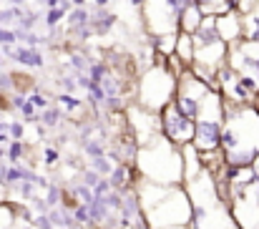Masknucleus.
<instances>
[{"label":"nucleus","instance_id":"f257e3e1","mask_svg":"<svg viewBox=\"0 0 259 229\" xmlns=\"http://www.w3.org/2000/svg\"><path fill=\"white\" fill-rule=\"evenodd\" d=\"M179 88V76H174L166 68V63L149 68L141 78V91H139V101L146 111H161L169 101H174Z\"/></svg>","mask_w":259,"mask_h":229},{"label":"nucleus","instance_id":"f03ea898","mask_svg":"<svg viewBox=\"0 0 259 229\" xmlns=\"http://www.w3.org/2000/svg\"><path fill=\"white\" fill-rule=\"evenodd\" d=\"M144 25L149 35H166L181 30V13L169 0H144Z\"/></svg>","mask_w":259,"mask_h":229},{"label":"nucleus","instance_id":"7ed1b4c3","mask_svg":"<svg viewBox=\"0 0 259 229\" xmlns=\"http://www.w3.org/2000/svg\"><path fill=\"white\" fill-rule=\"evenodd\" d=\"M159 119H161V134L176 144V146H186L194 141V134H196V121L189 119L186 113H181V108L176 106V101H169L161 111H159Z\"/></svg>","mask_w":259,"mask_h":229},{"label":"nucleus","instance_id":"20e7f679","mask_svg":"<svg viewBox=\"0 0 259 229\" xmlns=\"http://www.w3.org/2000/svg\"><path fill=\"white\" fill-rule=\"evenodd\" d=\"M222 131H224V119L214 116H199L196 119V134H194V146L199 154H211L222 149Z\"/></svg>","mask_w":259,"mask_h":229},{"label":"nucleus","instance_id":"39448f33","mask_svg":"<svg viewBox=\"0 0 259 229\" xmlns=\"http://www.w3.org/2000/svg\"><path fill=\"white\" fill-rule=\"evenodd\" d=\"M217 30L224 43L234 46L244 38V15L239 10H229L224 15H217Z\"/></svg>","mask_w":259,"mask_h":229},{"label":"nucleus","instance_id":"423d86ee","mask_svg":"<svg viewBox=\"0 0 259 229\" xmlns=\"http://www.w3.org/2000/svg\"><path fill=\"white\" fill-rule=\"evenodd\" d=\"M8 61H13V63H20V66H25V68H43L46 66V58H43V53L38 51V48H33V46H15V51H13V56L8 58Z\"/></svg>","mask_w":259,"mask_h":229},{"label":"nucleus","instance_id":"0eeeda50","mask_svg":"<svg viewBox=\"0 0 259 229\" xmlns=\"http://www.w3.org/2000/svg\"><path fill=\"white\" fill-rule=\"evenodd\" d=\"M176 56L191 68L194 58H196V46H194V35L186 30H179V41H176Z\"/></svg>","mask_w":259,"mask_h":229},{"label":"nucleus","instance_id":"6e6552de","mask_svg":"<svg viewBox=\"0 0 259 229\" xmlns=\"http://www.w3.org/2000/svg\"><path fill=\"white\" fill-rule=\"evenodd\" d=\"M116 25V13L106 10V8H96V13L91 15V28L96 35H106L111 28Z\"/></svg>","mask_w":259,"mask_h":229},{"label":"nucleus","instance_id":"1a4fd4ad","mask_svg":"<svg viewBox=\"0 0 259 229\" xmlns=\"http://www.w3.org/2000/svg\"><path fill=\"white\" fill-rule=\"evenodd\" d=\"M204 10H201V5L199 3H194V5H189L184 13H181V30H186V33H196L199 30V25L204 23Z\"/></svg>","mask_w":259,"mask_h":229},{"label":"nucleus","instance_id":"9d476101","mask_svg":"<svg viewBox=\"0 0 259 229\" xmlns=\"http://www.w3.org/2000/svg\"><path fill=\"white\" fill-rule=\"evenodd\" d=\"M81 149H83L88 161H93L98 156H106V136L103 134H98V136H83L81 139Z\"/></svg>","mask_w":259,"mask_h":229},{"label":"nucleus","instance_id":"9b49d317","mask_svg":"<svg viewBox=\"0 0 259 229\" xmlns=\"http://www.w3.org/2000/svg\"><path fill=\"white\" fill-rule=\"evenodd\" d=\"M204 10V15H224L229 10L239 8V0H196Z\"/></svg>","mask_w":259,"mask_h":229},{"label":"nucleus","instance_id":"f8f14e48","mask_svg":"<svg viewBox=\"0 0 259 229\" xmlns=\"http://www.w3.org/2000/svg\"><path fill=\"white\" fill-rule=\"evenodd\" d=\"M174 101H176V106L181 108V113H186V116L194 119V121L199 119V113H201V101H199V98L186 96V93H176Z\"/></svg>","mask_w":259,"mask_h":229},{"label":"nucleus","instance_id":"ddd939ff","mask_svg":"<svg viewBox=\"0 0 259 229\" xmlns=\"http://www.w3.org/2000/svg\"><path fill=\"white\" fill-rule=\"evenodd\" d=\"M131 174H134L131 164H116V169L111 171V176H108V179L113 181V186H116V189H126V186H134V181H136Z\"/></svg>","mask_w":259,"mask_h":229},{"label":"nucleus","instance_id":"4468645a","mask_svg":"<svg viewBox=\"0 0 259 229\" xmlns=\"http://www.w3.org/2000/svg\"><path fill=\"white\" fill-rule=\"evenodd\" d=\"M91 10H88L86 5L83 8H73L68 15H66V23H68V28L71 30H78V28H86V25H91Z\"/></svg>","mask_w":259,"mask_h":229},{"label":"nucleus","instance_id":"2eb2a0df","mask_svg":"<svg viewBox=\"0 0 259 229\" xmlns=\"http://www.w3.org/2000/svg\"><path fill=\"white\" fill-rule=\"evenodd\" d=\"M63 116H66V108H61V106H48L46 111H40V126H46V129H56L61 121H63Z\"/></svg>","mask_w":259,"mask_h":229},{"label":"nucleus","instance_id":"dca6fc26","mask_svg":"<svg viewBox=\"0 0 259 229\" xmlns=\"http://www.w3.org/2000/svg\"><path fill=\"white\" fill-rule=\"evenodd\" d=\"M91 58H88V53L83 51H73L71 56H68V68H73L76 73H88V68H91Z\"/></svg>","mask_w":259,"mask_h":229},{"label":"nucleus","instance_id":"f3484780","mask_svg":"<svg viewBox=\"0 0 259 229\" xmlns=\"http://www.w3.org/2000/svg\"><path fill=\"white\" fill-rule=\"evenodd\" d=\"M56 103H58L61 108H66V113H68V111H78V108L83 106V101H81V98H76V96H73V93H68V91L58 93V96H56Z\"/></svg>","mask_w":259,"mask_h":229},{"label":"nucleus","instance_id":"a211bd4d","mask_svg":"<svg viewBox=\"0 0 259 229\" xmlns=\"http://www.w3.org/2000/svg\"><path fill=\"white\" fill-rule=\"evenodd\" d=\"M28 154V146H25V141H18V139H13L10 144H8V161L10 164H18V161H23V156Z\"/></svg>","mask_w":259,"mask_h":229},{"label":"nucleus","instance_id":"6ab92c4d","mask_svg":"<svg viewBox=\"0 0 259 229\" xmlns=\"http://www.w3.org/2000/svg\"><path fill=\"white\" fill-rule=\"evenodd\" d=\"M91 169H96L101 176H111V171L116 169V161L111 156H98V159L91 161Z\"/></svg>","mask_w":259,"mask_h":229},{"label":"nucleus","instance_id":"aec40b11","mask_svg":"<svg viewBox=\"0 0 259 229\" xmlns=\"http://www.w3.org/2000/svg\"><path fill=\"white\" fill-rule=\"evenodd\" d=\"M38 111H40V108H38V106H35V103L28 98L18 113H20V119H23L25 124H35V121H40V113H38Z\"/></svg>","mask_w":259,"mask_h":229},{"label":"nucleus","instance_id":"412c9836","mask_svg":"<svg viewBox=\"0 0 259 229\" xmlns=\"http://www.w3.org/2000/svg\"><path fill=\"white\" fill-rule=\"evenodd\" d=\"M68 13H71V10H66L63 5H58V8H48V10H46V25H48V28H56Z\"/></svg>","mask_w":259,"mask_h":229},{"label":"nucleus","instance_id":"4be33fe9","mask_svg":"<svg viewBox=\"0 0 259 229\" xmlns=\"http://www.w3.org/2000/svg\"><path fill=\"white\" fill-rule=\"evenodd\" d=\"M46 202L51 204V209L53 207H61V202H63V186H58V184H48L46 186Z\"/></svg>","mask_w":259,"mask_h":229},{"label":"nucleus","instance_id":"5701e85b","mask_svg":"<svg viewBox=\"0 0 259 229\" xmlns=\"http://www.w3.org/2000/svg\"><path fill=\"white\" fill-rule=\"evenodd\" d=\"M108 73H111V71H108V66H106L103 61H93V63H91V68H88V76L93 78L96 83H101Z\"/></svg>","mask_w":259,"mask_h":229},{"label":"nucleus","instance_id":"b1692460","mask_svg":"<svg viewBox=\"0 0 259 229\" xmlns=\"http://www.w3.org/2000/svg\"><path fill=\"white\" fill-rule=\"evenodd\" d=\"M38 20H40V15L33 13V10H28V13L20 15V20L15 23V28H20V30H33V25H35Z\"/></svg>","mask_w":259,"mask_h":229},{"label":"nucleus","instance_id":"393cba45","mask_svg":"<svg viewBox=\"0 0 259 229\" xmlns=\"http://www.w3.org/2000/svg\"><path fill=\"white\" fill-rule=\"evenodd\" d=\"M35 186H38V184H33V181H20V184H18V197L28 204V202L35 197Z\"/></svg>","mask_w":259,"mask_h":229},{"label":"nucleus","instance_id":"a878e982","mask_svg":"<svg viewBox=\"0 0 259 229\" xmlns=\"http://www.w3.org/2000/svg\"><path fill=\"white\" fill-rule=\"evenodd\" d=\"M15 43H18V33H15V28L0 25V46H15Z\"/></svg>","mask_w":259,"mask_h":229},{"label":"nucleus","instance_id":"bb28decb","mask_svg":"<svg viewBox=\"0 0 259 229\" xmlns=\"http://www.w3.org/2000/svg\"><path fill=\"white\" fill-rule=\"evenodd\" d=\"M40 161H43L46 166H56V164L61 161V151H58L56 146H46V149H43V156H40Z\"/></svg>","mask_w":259,"mask_h":229},{"label":"nucleus","instance_id":"cd10ccee","mask_svg":"<svg viewBox=\"0 0 259 229\" xmlns=\"http://www.w3.org/2000/svg\"><path fill=\"white\" fill-rule=\"evenodd\" d=\"M101 179H103V176H101V174H98L96 169H91V166L81 171V181H83L86 186H91V189H93V186H96V184H98Z\"/></svg>","mask_w":259,"mask_h":229},{"label":"nucleus","instance_id":"c85d7f7f","mask_svg":"<svg viewBox=\"0 0 259 229\" xmlns=\"http://www.w3.org/2000/svg\"><path fill=\"white\" fill-rule=\"evenodd\" d=\"M28 98H30V101H33V103H35L40 111H46V108L51 106V98H48L43 91H30V93H28Z\"/></svg>","mask_w":259,"mask_h":229},{"label":"nucleus","instance_id":"c756f323","mask_svg":"<svg viewBox=\"0 0 259 229\" xmlns=\"http://www.w3.org/2000/svg\"><path fill=\"white\" fill-rule=\"evenodd\" d=\"M113 189H116V186H113V181H111L108 176H103V179H101V181H98V184L93 186V192H96V197H106V194H111Z\"/></svg>","mask_w":259,"mask_h":229},{"label":"nucleus","instance_id":"7c9ffc66","mask_svg":"<svg viewBox=\"0 0 259 229\" xmlns=\"http://www.w3.org/2000/svg\"><path fill=\"white\" fill-rule=\"evenodd\" d=\"M10 136L18 139V141L25 139V124H23L20 119H13V121H10Z\"/></svg>","mask_w":259,"mask_h":229},{"label":"nucleus","instance_id":"2f4dec72","mask_svg":"<svg viewBox=\"0 0 259 229\" xmlns=\"http://www.w3.org/2000/svg\"><path fill=\"white\" fill-rule=\"evenodd\" d=\"M61 88H63V91H68V93H76V88H78V78H76V71H73L71 76H61Z\"/></svg>","mask_w":259,"mask_h":229},{"label":"nucleus","instance_id":"473e14b6","mask_svg":"<svg viewBox=\"0 0 259 229\" xmlns=\"http://www.w3.org/2000/svg\"><path fill=\"white\" fill-rule=\"evenodd\" d=\"M33 227H35V229H56V224H53L51 214L46 212V214H35V222H33Z\"/></svg>","mask_w":259,"mask_h":229},{"label":"nucleus","instance_id":"72a5a7b5","mask_svg":"<svg viewBox=\"0 0 259 229\" xmlns=\"http://www.w3.org/2000/svg\"><path fill=\"white\" fill-rule=\"evenodd\" d=\"M28 204L35 209V214H46V212H51V204H48L46 199H40V197H33Z\"/></svg>","mask_w":259,"mask_h":229},{"label":"nucleus","instance_id":"f704fd0d","mask_svg":"<svg viewBox=\"0 0 259 229\" xmlns=\"http://www.w3.org/2000/svg\"><path fill=\"white\" fill-rule=\"evenodd\" d=\"M43 5H46V10H48V8H58V5H63V0H43Z\"/></svg>","mask_w":259,"mask_h":229},{"label":"nucleus","instance_id":"c9c22d12","mask_svg":"<svg viewBox=\"0 0 259 229\" xmlns=\"http://www.w3.org/2000/svg\"><path fill=\"white\" fill-rule=\"evenodd\" d=\"M8 3H10V5H15V8H23L28 0H8Z\"/></svg>","mask_w":259,"mask_h":229},{"label":"nucleus","instance_id":"e433bc0d","mask_svg":"<svg viewBox=\"0 0 259 229\" xmlns=\"http://www.w3.org/2000/svg\"><path fill=\"white\" fill-rule=\"evenodd\" d=\"M252 169H254V174H257V179H259V154H257V159L252 161Z\"/></svg>","mask_w":259,"mask_h":229},{"label":"nucleus","instance_id":"4c0bfd02","mask_svg":"<svg viewBox=\"0 0 259 229\" xmlns=\"http://www.w3.org/2000/svg\"><path fill=\"white\" fill-rule=\"evenodd\" d=\"M108 3H111V0H96V8H106Z\"/></svg>","mask_w":259,"mask_h":229},{"label":"nucleus","instance_id":"58836bf2","mask_svg":"<svg viewBox=\"0 0 259 229\" xmlns=\"http://www.w3.org/2000/svg\"><path fill=\"white\" fill-rule=\"evenodd\" d=\"M3 63H5V58H3V53H0V68H3Z\"/></svg>","mask_w":259,"mask_h":229},{"label":"nucleus","instance_id":"ea45409f","mask_svg":"<svg viewBox=\"0 0 259 229\" xmlns=\"http://www.w3.org/2000/svg\"><path fill=\"white\" fill-rule=\"evenodd\" d=\"M58 229H71V227H58Z\"/></svg>","mask_w":259,"mask_h":229}]
</instances>
